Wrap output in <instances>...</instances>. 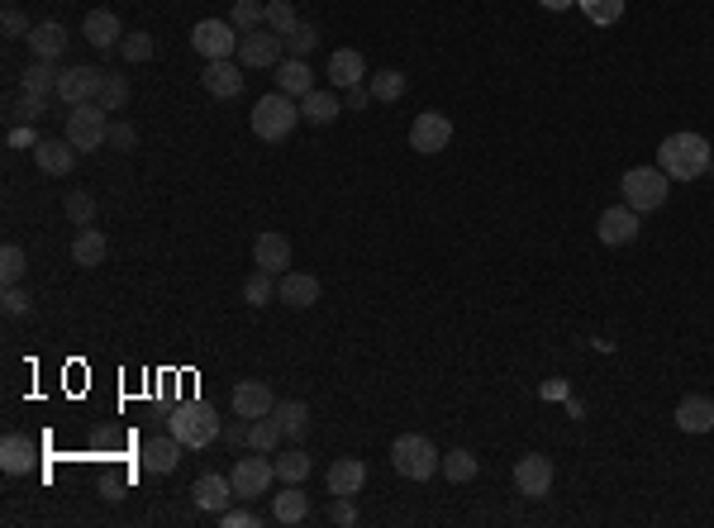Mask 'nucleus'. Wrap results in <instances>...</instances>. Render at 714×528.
<instances>
[{
	"label": "nucleus",
	"mask_w": 714,
	"mask_h": 528,
	"mask_svg": "<svg viewBox=\"0 0 714 528\" xmlns=\"http://www.w3.org/2000/svg\"><path fill=\"white\" fill-rule=\"evenodd\" d=\"M657 167L672 176V181H695L714 167V148L700 134L681 129V134H667L657 143Z\"/></svg>",
	"instance_id": "nucleus-1"
},
{
	"label": "nucleus",
	"mask_w": 714,
	"mask_h": 528,
	"mask_svg": "<svg viewBox=\"0 0 714 528\" xmlns=\"http://www.w3.org/2000/svg\"><path fill=\"white\" fill-rule=\"evenodd\" d=\"M167 433L177 438L181 448L200 452V448H210V443L219 438V414L210 410V405H200V400H186V405H177V410H172V419H167Z\"/></svg>",
	"instance_id": "nucleus-2"
},
{
	"label": "nucleus",
	"mask_w": 714,
	"mask_h": 528,
	"mask_svg": "<svg viewBox=\"0 0 714 528\" xmlns=\"http://www.w3.org/2000/svg\"><path fill=\"white\" fill-rule=\"evenodd\" d=\"M619 191H624V205L648 215V210H662L667 196H672V176L662 167H634V172L619 176Z\"/></svg>",
	"instance_id": "nucleus-3"
},
{
	"label": "nucleus",
	"mask_w": 714,
	"mask_h": 528,
	"mask_svg": "<svg viewBox=\"0 0 714 528\" xmlns=\"http://www.w3.org/2000/svg\"><path fill=\"white\" fill-rule=\"evenodd\" d=\"M296 119H305L296 100L281 96V91H272V96H262L258 105H253L248 124H253V134H258L262 143H281V138L296 134Z\"/></svg>",
	"instance_id": "nucleus-4"
},
{
	"label": "nucleus",
	"mask_w": 714,
	"mask_h": 528,
	"mask_svg": "<svg viewBox=\"0 0 714 528\" xmlns=\"http://www.w3.org/2000/svg\"><path fill=\"white\" fill-rule=\"evenodd\" d=\"M391 467L405 476V481H429L438 467H443V452L424 438V433H400L391 443Z\"/></svg>",
	"instance_id": "nucleus-5"
},
{
	"label": "nucleus",
	"mask_w": 714,
	"mask_h": 528,
	"mask_svg": "<svg viewBox=\"0 0 714 528\" xmlns=\"http://www.w3.org/2000/svg\"><path fill=\"white\" fill-rule=\"evenodd\" d=\"M105 105L100 100H86V105H72V115H67V143L77 148V153H96L100 143H110V124H105Z\"/></svg>",
	"instance_id": "nucleus-6"
},
{
	"label": "nucleus",
	"mask_w": 714,
	"mask_h": 528,
	"mask_svg": "<svg viewBox=\"0 0 714 528\" xmlns=\"http://www.w3.org/2000/svg\"><path fill=\"white\" fill-rule=\"evenodd\" d=\"M229 481H234L238 500H258V495H267V490H272V481H277V467L267 462V452H248V457H238V462H234Z\"/></svg>",
	"instance_id": "nucleus-7"
},
{
	"label": "nucleus",
	"mask_w": 714,
	"mask_h": 528,
	"mask_svg": "<svg viewBox=\"0 0 714 528\" xmlns=\"http://www.w3.org/2000/svg\"><path fill=\"white\" fill-rule=\"evenodd\" d=\"M238 34L229 20H200L196 29H191V48H196L205 62H219V58H234L238 53Z\"/></svg>",
	"instance_id": "nucleus-8"
},
{
	"label": "nucleus",
	"mask_w": 714,
	"mask_h": 528,
	"mask_svg": "<svg viewBox=\"0 0 714 528\" xmlns=\"http://www.w3.org/2000/svg\"><path fill=\"white\" fill-rule=\"evenodd\" d=\"M448 143H453V119L443 115V110L415 115V124H410V148H415V153H424V157L448 153Z\"/></svg>",
	"instance_id": "nucleus-9"
},
{
	"label": "nucleus",
	"mask_w": 714,
	"mask_h": 528,
	"mask_svg": "<svg viewBox=\"0 0 714 528\" xmlns=\"http://www.w3.org/2000/svg\"><path fill=\"white\" fill-rule=\"evenodd\" d=\"M281 53H286V39H281V34H272V29L262 24V29H253V34H243V39H238L234 58L243 62L248 72H253V67L262 72V67H281Z\"/></svg>",
	"instance_id": "nucleus-10"
},
{
	"label": "nucleus",
	"mask_w": 714,
	"mask_h": 528,
	"mask_svg": "<svg viewBox=\"0 0 714 528\" xmlns=\"http://www.w3.org/2000/svg\"><path fill=\"white\" fill-rule=\"evenodd\" d=\"M638 229H643V215L629 210V205H615V210H600V224H595V234L605 248H624V243H634Z\"/></svg>",
	"instance_id": "nucleus-11"
},
{
	"label": "nucleus",
	"mask_w": 714,
	"mask_h": 528,
	"mask_svg": "<svg viewBox=\"0 0 714 528\" xmlns=\"http://www.w3.org/2000/svg\"><path fill=\"white\" fill-rule=\"evenodd\" d=\"M515 490L524 495V500H543V495L553 490V462H548L543 452L519 457L515 462Z\"/></svg>",
	"instance_id": "nucleus-12"
},
{
	"label": "nucleus",
	"mask_w": 714,
	"mask_h": 528,
	"mask_svg": "<svg viewBox=\"0 0 714 528\" xmlns=\"http://www.w3.org/2000/svg\"><path fill=\"white\" fill-rule=\"evenodd\" d=\"M100 81H105L100 67H67L58 77V100L67 110H72V105H86V100H100Z\"/></svg>",
	"instance_id": "nucleus-13"
},
{
	"label": "nucleus",
	"mask_w": 714,
	"mask_h": 528,
	"mask_svg": "<svg viewBox=\"0 0 714 528\" xmlns=\"http://www.w3.org/2000/svg\"><path fill=\"white\" fill-rule=\"evenodd\" d=\"M253 267L258 272H291V238L281 234V229H267V234H258V243H253Z\"/></svg>",
	"instance_id": "nucleus-14"
},
{
	"label": "nucleus",
	"mask_w": 714,
	"mask_h": 528,
	"mask_svg": "<svg viewBox=\"0 0 714 528\" xmlns=\"http://www.w3.org/2000/svg\"><path fill=\"white\" fill-rule=\"evenodd\" d=\"M200 86L210 91L215 100H234L243 91V62L234 58H219V62H205V72H200Z\"/></svg>",
	"instance_id": "nucleus-15"
},
{
	"label": "nucleus",
	"mask_w": 714,
	"mask_h": 528,
	"mask_svg": "<svg viewBox=\"0 0 714 528\" xmlns=\"http://www.w3.org/2000/svg\"><path fill=\"white\" fill-rule=\"evenodd\" d=\"M81 34H86V43H91V48H100V53H115L119 43H124V24H119L115 10H91V15L81 20Z\"/></svg>",
	"instance_id": "nucleus-16"
},
{
	"label": "nucleus",
	"mask_w": 714,
	"mask_h": 528,
	"mask_svg": "<svg viewBox=\"0 0 714 528\" xmlns=\"http://www.w3.org/2000/svg\"><path fill=\"white\" fill-rule=\"evenodd\" d=\"M191 495H196V509H205V514H224V509L234 505V481L229 476H219V471H205L196 486H191Z\"/></svg>",
	"instance_id": "nucleus-17"
},
{
	"label": "nucleus",
	"mask_w": 714,
	"mask_h": 528,
	"mask_svg": "<svg viewBox=\"0 0 714 528\" xmlns=\"http://www.w3.org/2000/svg\"><path fill=\"white\" fill-rule=\"evenodd\" d=\"M277 410V395L267 381H238L234 386V414L238 419H262V414Z\"/></svg>",
	"instance_id": "nucleus-18"
},
{
	"label": "nucleus",
	"mask_w": 714,
	"mask_h": 528,
	"mask_svg": "<svg viewBox=\"0 0 714 528\" xmlns=\"http://www.w3.org/2000/svg\"><path fill=\"white\" fill-rule=\"evenodd\" d=\"M277 300H281V305H291V310H310V305H319V276L281 272Z\"/></svg>",
	"instance_id": "nucleus-19"
},
{
	"label": "nucleus",
	"mask_w": 714,
	"mask_h": 528,
	"mask_svg": "<svg viewBox=\"0 0 714 528\" xmlns=\"http://www.w3.org/2000/svg\"><path fill=\"white\" fill-rule=\"evenodd\" d=\"M362 77H367V58H362L357 48L329 53V81H334V91H353V86H362Z\"/></svg>",
	"instance_id": "nucleus-20"
},
{
	"label": "nucleus",
	"mask_w": 714,
	"mask_h": 528,
	"mask_svg": "<svg viewBox=\"0 0 714 528\" xmlns=\"http://www.w3.org/2000/svg\"><path fill=\"white\" fill-rule=\"evenodd\" d=\"M34 162H39V172H48V176H67L77 167V148H72L67 138H43L39 148H34Z\"/></svg>",
	"instance_id": "nucleus-21"
},
{
	"label": "nucleus",
	"mask_w": 714,
	"mask_h": 528,
	"mask_svg": "<svg viewBox=\"0 0 714 528\" xmlns=\"http://www.w3.org/2000/svg\"><path fill=\"white\" fill-rule=\"evenodd\" d=\"M676 429L681 433H710L714 429V400L710 395H686L676 405Z\"/></svg>",
	"instance_id": "nucleus-22"
},
{
	"label": "nucleus",
	"mask_w": 714,
	"mask_h": 528,
	"mask_svg": "<svg viewBox=\"0 0 714 528\" xmlns=\"http://www.w3.org/2000/svg\"><path fill=\"white\" fill-rule=\"evenodd\" d=\"M277 91L291 100H305L310 91H315V72H310V62L305 58H286L277 67Z\"/></svg>",
	"instance_id": "nucleus-23"
},
{
	"label": "nucleus",
	"mask_w": 714,
	"mask_h": 528,
	"mask_svg": "<svg viewBox=\"0 0 714 528\" xmlns=\"http://www.w3.org/2000/svg\"><path fill=\"white\" fill-rule=\"evenodd\" d=\"M29 53H34L39 62H58L62 53H67V29L53 24V20L34 24V29H29Z\"/></svg>",
	"instance_id": "nucleus-24"
},
{
	"label": "nucleus",
	"mask_w": 714,
	"mask_h": 528,
	"mask_svg": "<svg viewBox=\"0 0 714 528\" xmlns=\"http://www.w3.org/2000/svg\"><path fill=\"white\" fill-rule=\"evenodd\" d=\"M324 481H329V495H357V490L367 486V462H357V457H338Z\"/></svg>",
	"instance_id": "nucleus-25"
},
{
	"label": "nucleus",
	"mask_w": 714,
	"mask_h": 528,
	"mask_svg": "<svg viewBox=\"0 0 714 528\" xmlns=\"http://www.w3.org/2000/svg\"><path fill=\"white\" fill-rule=\"evenodd\" d=\"M181 462V443L167 433V438H148L143 443V471H153V476H167V471H177Z\"/></svg>",
	"instance_id": "nucleus-26"
},
{
	"label": "nucleus",
	"mask_w": 714,
	"mask_h": 528,
	"mask_svg": "<svg viewBox=\"0 0 714 528\" xmlns=\"http://www.w3.org/2000/svg\"><path fill=\"white\" fill-rule=\"evenodd\" d=\"M29 467H34V443L24 433H5L0 438V471L5 476H24Z\"/></svg>",
	"instance_id": "nucleus-27"
},
{
	"label": "nucleus",
	"mask_w": 714,
	"mask_h": 528,
	"mask_svg": "<svg viewBox=\"0 0 714 528\" xmlns=\"http://www.w3.org/2000/svg\"><path fill=\"white\" fill-rule=\"evenodd\" d=\"M272 519H277V524H286V528L305 524V519H310V495H305L300 486H286L277 500H272Z\"/></svg>",
	"instance_id": "nucleus-28"
},
{
	"label": "nucleus",
	"mask_w": 714,
	"mask_h": 528,
	"mask_svg": "<svg viewBox=\"0 0 714 528\" xmlns=\"http://www.w3.org/2000/svg\"><path fill=\"white\" fill-rule=\"evenodd\" d=\"M58 67H53V62H29V67H24V77H20V86L24 91H29V96H48V100H58Z\"/></svg>",
	"instance_id": "nucleus-29"
},
{
	"label": "nucleus",
	"mask_w": 714,
	"mask_h": 528,
	"mask_svg": "<svg viewBox=\"0 0 714 528\" xmlns=\"http://www.w3.org/2000/svg\"><path fill=\"white\" fill-rule=\"evenodd\" d=\"M105 253H110V238L100 234V229H81V234L72 238V262H77V267H100Z\"/></svg>",
	"instance_id": "nucleus-30"
},
{
	"label": "nucleus",
	"mask_w": 714,
	"mask_h": 528,
	"mask_svg": "<svg viewBox=\"0 0 714 528\" xmlns=\"http://www.w3.org/2000/svg\"><path fill=\"white\" fill-rule=\"evenodd\" d=\"M300 115L310 119V124H334V119L343 115V100H338L334 91H319V86H315L310 96L300 100Z\"/></svg>",
	"instance_id": "nucleus-31"
},
{
	"label": "nucleus",
	"mask_w": 714,
	"mask_h": 528,
	"mask_svg": "<svg viewBox=\"0 0 714 528\" xmlns=\"http://www.w3.org/2000/svg\"><path fill=\"white\" fill-rule=\"evenodd\" d=\"M277 424H281V433H286V438H305V433H310V405H305V400H277Z\"/></svg>",
	"instance_id": "nucleus-32"
},
{
	"label": "nucleus",
	"mask_w": 714,
	"mask_h": 528,
	"mask_svg": "<svg viewBox=\"0 0 714 528\" xmlns=\"http://www.w3.org/2000/svg\"><path fill=\"white\" fill-rule=\"evenodd\" d=\"M286 438L277 424V414H262V419H248V448L253 452H277V443Z\"/></svg>",
	"instance_id": "nucleus-33"
},
{
	"label": "nucleus",
	"mask_w": 714,
	"mask_h": 528,
	"mask_svg": "<svg viewBox=\"0 0 714 528\" xmlns=\"http://www.w3.org/2000/svg\"><path fill=\"white\" fill-rule=\"evenodd\" d=\"M272 467H277V481H286V486H305V481H310V471H315V462H310L300 448H291V452H281Z\"/></svg>",
	"instance_id": "nucleus-34"
},
{
	"label": "nucleus",
	"mask_w": 714,
	"mask_h": 528,
	"mask_svg": "<svg viewBox=\"0 0 714 528\" xmlns=\"http://www.w3.org/2000/svg\"><path fill=\"white\" fill-rule=\"evenodd\" d=\"M229 24H234L238 34H253V29H262V24H267V0H234V15H229Z\"/></svg>",
	"instance_id": "nucleus-35"
},
{
	"label": "nucleus",
	"mask_w": 714,
	"mask_h": 528,
	"mask_svg": "<svg viewBox=\"0 0 714 528\" xmlns=\"http://www.w3.org/2000/svg\"><path fill=\"white\" fill-rule=\"evenodd\" d=\"M372 100H381V105H391V100L405 96V77H400L396 67H381V72H372Z\"/></svg>",
	"instance_id": "nucleus-36"
},
{
	"label": "nucleus",
	"mask_w": 714,
	"mask_h": 528,
	"mask_svg": "<svg viewBox=\"0 0 714 528\" xmlns=\"http://www.w3.org/2000/svg\"><path fill=\"white\" fill-rule=\"evenodd\" d=\"M24 272H29V257H24V248H20V243H5V248H0V281H5V286H20Z\"/></svg>",
	"instance_id": "nucleus-37"
},
{
	"label": "nucleus",
	"mask_w": 714,
	"mask_h": 528,
	"mask_svg": "<svg viewBox=\"0 0 714 528\" xmlns=\"http://www.w3.org/2000/svg\"><path fill=\"white\" fill-rule=\"evenodd\" d=\"M476 467H481V462H476V452H467V448H453L448 452V457H443V476H448V481H457V486H462V481H472L476 476Z\"/></svg>",
	"instance_id": "nucleus-38"
},
{
	"label": "nucleus",
	"mask_w": 714,
	"mask_h": 528,
	"mask_svg": "<svg viewBox=\"0 0 714 528\" xmlns=\"http://www.w3.org/2000/svg\"><path fill=\"white\" fill-rule=\"evenodd\" d=\"M581 10H586V20L600 24V29H610V24L624 20V0H576Z\"/></svg>",
	"instance_id": "nucleus-39"
},
{
	"label": "nucleus",
	"mask_w": 714,
	"mask_h": 528,
	"mask_svg": "<svg viewBox=\"0 0 714 528\" xmlns=\"http://www.w3.org/2000/svg\"><path fill=\"white\" fill-rule=\"evenodd\" d=\"M296 24H300V15H296V5H291V0H267V29H272V34L286 39Z\"/></svg>",
	"instance_id": "nucleus-40"
},
{
	"label": "nucleus",
	"mask_w": 714,
	"mask_h": 528,
	"mask_svg": "<svg viewBox=\"0 0 714 528\" xmlns=\"http://www.w3.org/2000/svg\"><path fill=\"white\" fill-rule=\"evenodd\" d=\"M100 105H105L110 115H119V110L129 105V81L115 77V72H105V81H100Z\"/></svg>",
	"instance_id": "nucleus-41"
},
{
	"label": "nucleus",
	"mask_w": 714,
	"mask_h": 528,
	"mask_svg": "<svg viewBox=\"0 0 714 528\" xmlns=\"http://www.w3.org/2000/svg\"><path fill=\"white\" fill-rule=\"evenodd\" d=\"M62 210H67V219H72V224H81V229H91V224H96V200L86 196V191H67Z\"/></svg>",
	"instance_id": "nucleus-42"
},
{
	"label": "nucleus",
	"mask_w": 714,
	"mask_h": 528,
	"mask_svg": "<svg viewBox=\"0 0 714 528\" xmlns=\"http://www.w3.org/2000/svg\"><path fill=\"white\" fill-rule=\"evenodd\" d=\"M315 43H319V29L310 20H300L291 34H286V48H291V58H310L315 53Z\"/></svg>",
	"instance_id": "nucleus-43"
},
{
	"label": "nucleus",
	"mask_w": 714,
	"mask_h": 528,
	"mask_svg": "<svg viewBox=\"0 0 714 528\" xmlns=\"http://www.w3.org/2000/svg\"><path fill=\"white\" fill-rule=\"evenodd\" d=\"M153 53H158V43H153V34H143V29L119 43V58H124V62H148Z\"/></svg>",
	"instance_id": "nucleus-44"
},
{
	"label": "nucleus",
	"mask_w": 714,
	"mask_h": 528,
	"mask_svg": "<svg viewBox=\"0 0 714 528\" xmlns=\"http://www.w3.org/2000/svg\"><path fill=\"white\" fill-rule=\"evenodd\" d=\"M277 295V281H272V272H253L248 281H243V300L248 305H267Z\"/></svg>",
	"instance_id": "nucleus-45"
},
{
	"label": "nucleus",
	"mask_w": 714,
	"mask_h": 528,
	"mask_svg": "<svg viewBox=\"0 0 714 528\" xmlns=\"http://www.w3.org/2000/svg\"><path fill=\"white\" fill-rule=\"evenodd\" d=\"M43 110H48V96H29V91H20V100L10 105V119H15V124H34Z\"/></svg>",
	"instance_id": "nucleus-46"
},
{
	"label": "nucleus",
	"mask_w": 714,
	"mask_h": 528,
	"mask_svg": "<svg viewBox=\"0 0 714 528\" xmlns=\"http://www.w3.org/2000/svg\"><path fill=\"white\" fill-rule=\"evenodd\" d=\"M258 524H262L258 509H224L219 514V528H258Z\"/></svg>",
	"instance_id": "nucleus-47"
},
{
	"label": "nucleus",
	"mask_w": 714,
	"mask_h": 528,
	"mask_svg": "<svg viewBox=\"0 0 714 528\" xmlns=\"http://www.w3.org/2000/svg\"><path fill=\"white\" fill-rule=\"evenodd\" d=\"M5 143H10V148H29V153H34V148H39L43 138L34 134V124H10V134H5Z\"/></svg>",
	"instance_id": "nucleus-48"
},
{
	"label": "nucleus",
	"mask_w": 714,
	"mask_h": 528,
	"mask_svg": "<svg viewBox=\"0 0 714 528\" xmlns=\"http://www.w3.org/2000/svg\"><path fill=\"white\" fill-rule=\"evenodd\" d=\"M329 519L334 524H357V509H353V495H334V505H329Z\"/></svg>",
	"instance_id": "nucleus-49"
},
{
	"label": "nucleus",
	"mask_w": 714,
	"mask_h": 528,
	"mask_svg": "<svg viewBox=\"0 0 714 528\" xmlns=\"http://www.w3.org/2000/svg\"><path fill=\"white\" fill-rule=\"evenodd\" d=\"M0 24H5V34H10V39H29V29H34V24L24 20V15L15 10V5L5 10V20H0Z\"/></svg>",
	"instance_id": "nucleus-50"
},
{
	"label": "nucleus",
	"mask_w": 714,
	"mask_h": 528,
	"mask_svg": "<svg viewBox=\"0 0 714 528\" xmlns=\"http://www.w3.org/2000/svg\"><path fill=\"white\" fill-rule=\"evenodd\" d=\"M134 143H139V134H134L129 124H110V148H119V153H134Z\"/></svg>",
	"instance_id": "nucleus-51"
},
{
	"label": "nucleus",
	"mask_w": 714,
	"mask_h": 528,
	"mask_svg": "<svg viewBox=\"0 0 714 528\" xmlns=\"http://www.w3.org/2000/svg\"><path fill=\"white\" fill-rule=\"evenodd\" d=\"M0 305H5V314H29V295H24L20 286H5Z\"/></svg>",
	"instance_id": "nucleus-52"
},
{
	"label": "nucleus",
	"mask_w": 714,
	"mask_h": 528,
	"mask_svg": "<svg viewBox=\"0 0 714 528\" xmlns=\"http://www.w3.org/2000/svg\"><path fill=\"white\" fill-rule=\"evenodd\" d=\"M343 96H348L353 110H367V105H372V91H367V86H353V91H343Z\"/></svg>",
	"instance_id": "nucleus-53"
},
{
	"label": "nucleus",
	"mask_w": 714,
	"mask_h": 528,
	"mask_svg": "<svg viewBox=\"0 0 714 528\" xmlns=\"http://www.w3.org/2000/svg\"><path fill=\"white\" fill-rule=\"evenodd\" d=\"M224 438H229V443H248V419L229 424V429H224Z\"/></svg>",
	"instance_id": "nucleus-54"
},
{
	"label": "nucleus",
	"mask_w": 714,
	"mask_h": 528,
	"mask_svg": "<svg viewBox=\"0 0 714 528\" xmlns=\"http://www.w3.org/2000/svg\"><path fill=\"white\" fill-rule=\"evenodd\" d=\"M543 10H567V5H576V0H538Z\"/></svg>",
	"instance_id": "nucleus-55"
}]
</instances>
